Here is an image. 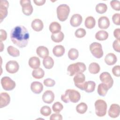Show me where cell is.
Listing matches in <instances>:
<instances>
[{
    "label": "cell",
    "mask_w": 120,
    "mask_h": 120,
    "mask_svg": "<svg viewBox=\"0 0 120 120\" xmlns=\"http://www.w3.org/2000/svg\"><path fill=\"white\" fill-rule=\"evenodd\" d=\"M29 37V33L27 29L22 25L15 26L10 32L11 41L20 48H23L27 45Z\"/></svg>",
    "instance_id": "6da1fadb"
},
{
    "label": "cell",
    "mask_w": 120,
    "mask_h": 120,
    "mask_svg": "<svg viewBox=\"0 0 120 120\" xmlns=\"http://www.w3.org/2000/svg\"><path fill=\"white\" fill-rule=\"evenodd\" d=\"M81 98L80 93L75 90L68 89L66 90L64 94L61 96V99L65 103L69 102L72 103L78 102Z\"/></svg>",
    "instance_id": "7a4b0ae2"
},
{
    "label": "cell",
    "mask_w": 120,
    "mask_h": 120,
    "mask_svg": "<svg viewBox=\"0 0 120 120\" xmlns=\"http://www.w3.org/2000/svg\"><path fill=\"white\" fill-rule=\"evenodd\" d=\"M86 69V66L84 63L77 62L69 65L67 71L70 76H73L77 74L84 72Z\"/></svg>",
    "instance_id": "3957f363"
},
{
    "label": "cell",
    "mask_w": 120,
    "mask_h": 120,
    "mask_svg": "<svg viewBox=\"0 0 120 120\" xmlns=\"http://www.w3.org/2000/svg\"><path fill=\"white\" fill-rule=\"evenodd\" d=\"M69 13L70 8L67 4H61L57 7V17L61 22H64L67 19Z\"/></svg>",
    "instance_id": "277c9868"
},
{
    "label": "cell",
    "mask_w": 120,
    "mask_h": 120,
    "mask_svg": "<svg viewBox=\"0 0 120 120\" xmlns=\"http://www.w3.org/2000/svg\"><path fill=\"white\" fill-rule=\"evenodd\" d=\"M96 114L98 117H103L106 113L107 104L102 99H98L95 103Z\"/></svg>",
    "instance_id": "5b68a950"
},
{
    "label": "cell",
    "mask_w": 120,
    "mask_h": 120,
    "mask_svg": "<svg viewBox=\"0 0 120 120\" xmlns=\"http://www.w3.org/2000/svg\"><path fill=\"white\" fill-rule=\"evenodd\" d=\"M90 50L92 54L96 58L99 59L103 56V51L101 45L97 42H93L90 45Z\"/></svg>",
    "instance_id": "8992f818"
},
{
    "label": "cell",
    "mask_w": 120,
    "mask_h": 120,
    "mask_svg": "<svg viewBox=\"0 0 120 120\" xmlns=\"http://www.w3.org/2000/svg\"><path fill=\"white\" fill-rule=\"evenodd\" d=\"M0 82L3 89L7 91L13 90L16 85L15 81L8 76L3 77L1 79Z\"/></svg>",
    "instance_id": "52a82bcc"
},
{
    "label": "cell",
    "mask_w": 120,
    "mask_h": 120,
    "mask_svg": "<svg viewBox=\"0 0 120 120\" xmlns=\"http://www.w3.org/2000/svg\"><path fill=\"white\" fill-rule=\"evenodd\" d=\"M20 4L22 7V13L27 16L31 15L33 12V7L31 4V1L30 0H21L20 1Z\"/></svg>",
    "instance_id": "ba28073f"
},
{
    "label": "cell",
    "mask_w": 120,
    "mask_h": 120,
    "mask_svg": "<svg viewBox=\"0 0 120 120\" xmlns=\"http://www.w3.org/2000/svg\"><path fill=\"white\" fill-rule=\"evenodd\" d=\"M100 81L106 84L109 89L112 88L113 84V80L111 75L107 72H104L101 73L99 76Z\"/></svg>",
    "instance_id": "9c48e42d"
},
{
    "label": "cell",
    "mask_w": 120,
    "mask_h": 120,
    "mask_svg": "<svg viewBox=\"0 0 120 120\" xmlns=\"http://www.w3.org/2000/svg\"><path fill=\"white\" fill-rule=\"evenodd\" d=\"M73 80L75 86L77 88L83 90L85 76L83 73H80L76 74L73 78Z\"/></svg>",
    "instance_id": "30bf717a"
},
{
    "label": "cell",
    "mask_w": 120,
    "mask_h": 120,
    "mask_svg": "<svg viewBox=\"0 0 120 120\" xmlns=\"http://www.w3.org/2000/svg\"><path fill=\"white\" fill-rule=\"evenodd\" d=\"M9 3L7 0H1L0 4V22L7 16L8 9V8Z\"/></svg>",
    "instance_id": "8fae6325"
},
{
    "label": "cell",
    "mask_w": 120,
    "mask_h": 120,
    "mask_svg": "<svg viewBox=\"0 0 120 120\" xmlns=\"http://www.w3.org/2000/svg\"><path fill=\"white\" fill-rule=\"evenodd\" d=\"M19 69V65L18 62L15 60H10L6 65V69L8 72L10 74L16 73Z\"/></svg>",
    "instance_id": "7c38bea8"
},
{
    "label": "cell",
    "mask_w": 120,
    "mask_h": 120,
    "mask_svg": "<svg viewBox=\"0 0 120 120\" xmlns=\"http://www.w3.org/2000/svg\"><path fill=\"white\" fill-rule=\"evenodd\" d=\"M120 107L118 104H112L108 110V115L112 118L118 117L120 115Z\"/></svg>",
    "instance_id": "4fadbf2b"
},
{
    "label": "cell",
    "mask_w": 120,
    "mask_h": 120,
    "mask_svg": "<svg viewBox=\"0 0 120 120\" xmlns=\"http://www.w3.org/2000/svg\"><path fill=\"white\" fill-rule=\"evenodd\" d=\"M54 99V93L50 90H46L42 95V100L47 104L52 103Z\"/></svg>",
    "instance_id": "5bb4252c"
},
{
    "label": "cell",
    "mask_w": 120,
    "mask_h": 120,
    "mask_svg": "<svg viewBox=\"0 0 120 120\" xmlns=\"http://www.w3.org/2000/svg\"><path fill=\"white\" fill-rule=\"evenodd\" d=\"M82 17L80 14H74L70 18V23L72 26L74 27H77L80 25L82 22Z\"/></svg>",
    "instance_id": "9a60e30c"
},
{
    "label": "cell",
    "mask_w": 120,
    "mask_h": 120,
    "mask_svg": "<svg viewBox=\"0 0 120 120\" xmlns=\"http://www.w3.org/2000/svg\"><path fill=\"white\" fill-rule=\"evenodd\" d=\"M10 98L8 93L2 92L0 93V107L1 108L7 106L10 103Z\"/></svg>",
    "instance_id": "2e32d148"
},
{
    "label": "cell",
    "mask_w": 120,
    "mask_h": 120,
    "mask_svg": "<svg viewBox=\"0 0 120 120\" xmlns=\"http://www.w3.org/2000/svg\"><path fill=\"white\" fill-rule=\"evenodd\" d=\"M110 21L106 16H101L98 20V26L101 29H106L110 26Z\"/></svg>",
    "instance_id": "e0dca14e"
},
{
    "label": "cell",
    "mask_w": 120,
    "mask_h": 120,
    "mask_svg": "<svg viewBox=\"0 0 120 120\" xmlns=\"http://www.w3.org/2000/svg\"><path fill=\"white\" fill-rule=\"evenodd\" d=\"M30 89L33 92L38 94L43 91V85L39 82L35 81L31 83Z\"/></svg>",
    "instance_id": "ac0fdd59"
},
{
    "label": "cell",
    "mask_w": 120,
    "mask_h": 120,
    "mask_svg": "<svg viewBox=\"0 0 120 120\" xmlns=\"http://www.w3.org/2000/svg\"><path fill=\"white\" fill-rule=\"evenodd\" d=\"M31 27L36 31H40L42 30L44 27L43 22L39 19H35L31 22Z\"/></svg>",
    "instance_id": "d6986e66"
},
{
    "label": "cell",
    "mask_w": 120,
    "mask_h": 120,
    "mask_svg": "<svg viewBox=\"0 0 120 120\" xmlns=\"http://www.w3.org/2000/svg\"><path fill=\"white\" fill-rule=\"evenodd\" d=\"M36 52L38 55L41 58L44 59L46 57L48 56L49 52L47 47L44 46H39L36 50Z\"/></svg>",
    "instance_id": "ffe728a7"
},
{
    "label": "cell",
    "mask_w": 120,
    "mask_h": 120,
    "mask_svg": "<svg viewBox=\"0 0 120 120\" xmlns=\"http://www.w3.org/2000/svg\"><path fill=\"white\" fill-rule=\"evenodd\" d=\"M117 61V58L116 56L112 53H108L105 58V63L108 65H113L116 63Z\"/></svg>",
    "instance_id": "44dd1931"
},
{
    "label": "cell",
    "mask_w": 120,
    "mask_h": 120,
    "mask_svg": "<svg viewBox=\"0 0 120 120\" xmlns=\"http://www.w3.org/2000/svg\"><path fill=\"white\" fill-rule=\"evenodd\" d=\"M96 83L92 81L85 82L83 86V90L87 93H90L95 90Z\"/></svg>",
    "instance_id": "7402d4cb"
},
{
    "label": "cell",
    "mask_w": 120,
    "mask_h": 120,
    "mask_svg": "<svg viewBox=\"0 0 120 120\" xmlns=\"http://www.w3.org/2000/svg\"><path fill=\"white\" fill-rule=\"evenodd\" d=\"M29 65L33 69L38 68L40 65V61L39 59L37 57H32L29 60Z\"/></svg>",
    "instance_id": "603a6c76"
},
{
    "label": "cell",
    "mask_w": 120,
    "mask_h": 120,
    "mask_svg": "<svg viewBox=\"0 0 120 120\" xmlns=\"http://www.w3.org/2000/svg\"><path fill=\"white\" fill-rule=\"evenodd\" d=\"M65 50L63 46L61 45H57L55 46L52 49L53 54L57 57L62 56L65 53Z\"/></svg>",
    "instance_id": "cb8c5ba5"
},
{
    "label": "cell",
    "mask_w": 120,
    "mask_h": 120,
    "mask_svg": "<svg viewBox=\"0 0 120 120\" xmlns=\"http://www.w3.org/2000/svg\"><path fill=\"white\" fill-rule=\"evenodd\" d=\"M109 90L107 86L105 83H100L98 87L97 91L99 95L104 97L106 95L108 90Z\"/></svg>",
    "instance_id": "d4e9b609"
},
{
    "label": "cell",
    "mask_w": 120,
    "mask_h": 120,
    "mask_svg": "<svg viewBox=\"0 0 120 120\" xmlns=\"http://www.w3.org/2000/svg\"><path fill=\"white\" fill-rule=\"evenodd\" d=\"M85 26L89 29L93 28L96 24V21L94 18L91 16H88L85 20Z\"/></svg>",
    "instance_id": "484cf974"
},
{
    "label": "cell",
    "mask_w": 120,
    "mask_h": 120,
    "mask_svg": "<svg viewBox=\"0 0 120 120\" xmlns=\"http://www.w3.org/2000/svg\"><path fill=\"white\" fill-rule=\"evenodd\" d=\"M49 30L52 34L58 33L60 31L61 25L57 22H53L49 25Z\"/></svg>",
    "instance_id": "4316f807"
},
{
    "label": "cell",
    "mask_w": 120,
    "mask_h": 120,
    "mask_svg": "<svg viewBox=\"0 0 120 120\" xmlns=\"http://www.w3.org/2000/svg\"><path fill=\"white\" fill-rule=\"evenodd\" d=\"M43 64L45 68L51 69L54 65V61L52 57L48 56L44 59Z\"/></svg>",
    "instance_id": "83f0119b"
},
{
    "label": "cell",
    "mask_w": 120,
    "mask_h": 120,
    "mask_svg": "<svg viewBox=\"0 0 120 120\" xmlns=\"http://www.w3.org/2000/svg\"><path fill=\"white\" fill-rule=\"evenodd\" d=\"M45 75V72L44 70L40 68L35 69L33 70L32 73V76L35 78L39 79L43 78Z\"/></svg>",
    "instance_id": "f1b7e54d"
},
{
    "label": "cell",
    "mask_w": 120,
    "mask_h": 120,
    "mask_svg": "<svg viewBox=\"0 0 120 120\" xmlns=\"http://www.w3.org/2000/svg\"><path fill=\"white\" fill-rule=\"evenodd\" d=\"M108 37V33L105 30H99L95 34L96 38L99 41H103L107 39Z\"/></svg>",
    "instance_id": "f546056e"
},
{
    "label": "cell",
    "mask_w": 120,
    "mask_h": 120,
    "mask_svg": "<svg viewBox=\"0 0 120 120\" xmlns=\"http://www.w3.org/2000/svg\"><path fill=\"white\" fill-rule=\"evenodd\" d=\"M51 39L54 42L59 43L61 42L64 38V35L63 33L61 31H60L58 33L52 34L51 35Z\"/></svg>",
    "instance_id": "4dcf8cb0"
},
{
    "label": "cell",
    "mask_w": 120,
    "mask_h": 120,
    "mask_svg": "<svg viewBox=\"0 0 120 120\" xmlns=\"http://www.w3.org/2000/svg\"><path fill=\"white\" fill-rule=\"evenodd\" d=\"M100 69V66L96 62L91 63L89 66V71L90 73L92 74H98Z\"/></svg>",
    "instance_id": "1f68e13d"
},
{
    "label": "cell",
    "mask_w": 120,
    "mask_h": 120,
    "mask_svg": "<svg viewBox=\"0 0 120 120\" xmlns=\"http://www.w3.org/2000/svg\"><path fill=\"white\" fill-rule=\"evenodd\" d=\"M7 51L10 56L14 57H18L20 55V52L19 50L11 45H10L8 47Z\"/></svg>",
    "instance_id": "d6a6232c"
},
{
    "label": "cell",
    "mask_w": 120,
    "mask_h": 120,
    "mask_svg": "<svg viewBox=\"0 0 120 120\" xmlns=\"http://www.w3.org/2000/svg\"><path fill=\"white\" fill-rule=\"evenodd\" d=\"M88 106L86 104L83 102H81L77 105L76 107V110L77 112L80 114L84 113L87 110Z\"/></svg>",
    "instance_id": "836d02e7"
},
{
    "label": "cell",
    "mask_w": 120,
    "mask_h": 120,
    "mask_svg": "<svg viewBox=\"0 0 120 120\" xmlns=\"http://www.w3.org/2000/svg\"><path fill=\"white\" fill-rule=\"evenodd\" d=\"M107 9V5L103 3H98L96 6V10L97 12L100 14H102L106 12Z\"/></svg>",
    "instance_id": "e575fe53"
},
{
    "label": "cell",
    "mask_w": 120,
    "mask_h": 120,
    "mask_svg": "<svg viewBox=\"0 0 120 120\" xmlns=\"http://www.w3.org/2000/svg\"><path fill=\"white\" fill-rule=\"evenodd\" d=\"M79 56V52L78 50L75 48L70 49L68 52V56L69 59L74 60L77 59Z\"/></svg>",
    "instance_id": "d590c367"
},
{
    "label": "cell",
    "mask_w": 120,
    "mask_h": 120,
    "mask_svg": "<svg viewBox=\"0 0 120 120\" xmlns=\"http://www.w3.org/2000/svg\"><path fill=\"white\" fill-rule=\"evenodd\" d=\"M63 108V106L62 104L59 102H56L53 104L52 106V109L53 112L56 113H59Z\"/></svg>",
    "instance_id": "8d00e7d4"
},
{
    "label": "cell",
    "mask_w": 120,
    "mask_h": 120,
    "mask_svg": "<svg viewBox=\"0 0 120 120\" xmlns=\"http://www.w3.org/2000/svg\"><path fill=\"white\" fill-rule=\"evenodd\" d=\"M40 113L44 116H48L51 113L52 111L50 107L48 106L45 105L41 107L40 109Z\"/></svg>",
    "instance_id": "74e56055"
},
{
    "label": "cell",
    "mask_w": 120,
    "mask_h": 120,
    "mask_svg": "<svg viewBox=\"0 0 120 120\" xmlns=\"http://www.w3.org/2000/svg\"><path fill=\"white\" fill-rule=\"evenodd\" d=\"M86 30L83 28H79L75 32V36L78 38H82L86 35Z\"/></svg>",
    "instance_id": "f35d334b"
},
{
    "label": "cell",
    "mask_w": 120,
    "mask_h": 120,
    "mask_svg": "<svg viewBox=\"0 0 120 120\" xmlns=\"http://www.w3.org/2000/svg\"><path fill=\"white\" fill-rule=\"evenodd\" d=\"M111 7L115 10H120V2L119 0H112L110 2Z\"/></svg>",
    "instance_id": "ab89813d"
},
{
    "label": "cell",
    "mask_w": 120,
    "mask_h": 120,
    "mask_svg": "<svg viewBox=\"0 0 120 120\" xmlns=\"http://www.w3.org/2000/svg\"><path fill=\"white\" fill-rule=\"evenodd\" d=\"M44 84L46 87H53L55 84V82L54 80L51 78H46L44 80Z\"/></svg>",
    "instance_id": "60d3db41"
},
{
    "label": "cell",
    "mask_w": 120,
    "mask_h": 120,
    "mask_svg": "<svg viewBox=\"0 0 120 120\" xmlns=\"http://www.w3.org/2000/svg\"><path fill=\"white\" fill-rule=\"evenodd\" d=\"M120 14L119 13H115L112 16V20L113 22L117 25H120Z\"/></svg>",
    "instance_id": "b9f144b4"
},
{
    "label": "cell",
    "mask_w": 120,
    "mask_h": 120,
    "mask_svg": "<svg viewBox=\"0 0 120 120\" xmlns=\"http://www.w3.org/2000/svg\"><path fill=\"white\" fill-rule=\"evenodd\" d=\"M112 73L114 76L119 77L120 76V66L119 65L115 66L112 68Z\"/></svg>",
    "instance_id": "7bdbcfd3"
},
{
    "label": "cell",
    "mask_w": 120,
    "mask_h": 120,
    "mask_svg": "<svg viewBox=\"0 0 120 120\" xmlns=\"http://www.w3.org/2000/svg\"><path fill=\"white\" fill-rule=\"evenodd\" d=\"M112 47L114 50L118 52H120V40L116 39L114 41L112 44Z\"/></svg>",
    "instance_id": "ee69618b"
},
{
    "label": "cell",
    "mask_w": 120,
    "mask_h": 120,
    "mask_svg": "<svg viewBox=\"0 0 120 120\" xmlns=\"http://www.w3.org/2000/svg\"><path fill=\"white\" fill-rule=\"evenodd\" d=\"M50 120H62V116L59 113H53L52 114L50 118Z\"/></svg>",
    "instance_id": "f6af8a7d"
},
{
    "label": "cell",
    "mask_w": 120,
    "mask_h": 120,
    "mask_svg": "<svg viewBox=\"0 0 120 120\" xmlns=\"http://www.w3.org/2000/svg\"><path fill=\"white\" fill-rule=\"evenodd\" d=\"M7 34L6 31L2 29L0 30V41L2 42L3 41L7 39Z\"/></svg>",
    "instance_id": "bcb514c9"
},
{
    "label": "cell",
    "mask_w": 120,
    "mask_h": 120,
    "mask_svg": "<svg viewBox=\"0 0 120 120\" xmlns=\"http://www.w3.org/2000/svg\"><path fill=\"white\" fill-rule=\"evenodd\" d=\"M113 35L114 37L118 40H120V29H116L113 32Z\"/></svg>",
    "instance_id": "7dc6e473"
},
{
    "label": "cell",
    "mask_w": 120,
    "mask_h": 120,
    "mask_svg": "<svg viewBox=\"0 0 120 120\" xmlns=\"http://www.w3.org/2000/svg\"><path fill=\"white\" fill-rule=\"evenodd\" d=\"M33 2L35 3V4L37 6H42L43 5L45 2V0H33Z\"/></svg>",
    "instance_id": "c3c4849f"
},
{
    "label": "cell",
    "mask_w": 120,
    "mask_h": 120,
    "mask_svg": "<svg viewBox=\"0 0 120 120\" xmlns=\"http://www.w3.org/2000/svg\"><path fill=\"white\" fill-rule=\"evenodd\" d=\"M1 49H0V52H2V50H3V49H4V45H3V44H2V42H1Z\"/></svg>",
    "instance_id": "681fc988"
}]
</instances>
